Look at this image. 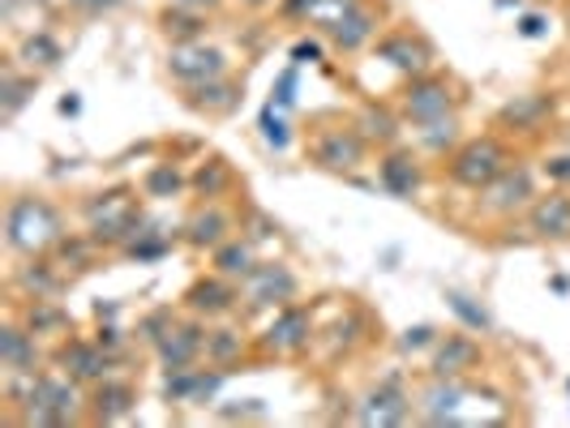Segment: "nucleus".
<instances>
[{
  "label": "nucleus",
  "mask_w": 570,
  "mask_h": 428,
  "mask_svg": "<svg viewBox=\"0 0 570 428\" xmlns=\"http://www.w3.org/2000/svg\"><path fill=\"white\" fill-rule=\"evenodd\" d=\"M377 185H382L386 198H400V201L421 198V189H425V168H421V159L412 155V146H386V150L377 155Z\"/></svg>",
  "instance_id": "obj_24"
},
{
  "label": "nucleus",
  "mask_w": 570,
  "mask_h": 428,
  "mask_svg": "<svg viewBox=\"0 0 570 428\" xmlns=\"http://www.w3.org/2000/svg\"><path fill=\"white\" fill-rule=\"evenodd\" d=\"M322 0H279V13L292 18V22H305L309 27V18H314V9Z\"/></svg>",
  "instance_id": "obj_47"
},
{
  "label": "nucleus",
  "mask_w": 570,
  "mask_h": 428,
  "mask_svg": "<svg viewBox=\"0 0 570 428\" xmlns=\"http://www.w3.org/2000/svg\"><path fill=\"white\" fill-rule=\"evenodd\" d=\"M142 185H112V189H99L82 201V228L86 236L104 249V253H120L146 223V206H142Z\"/></svg>",
  "instance_id": "obj_2"
},
{
  "label": "nucleus",
  "mask_w": 570,
  "mask_h": 428,
  "mask_svg": "<svg viewBox=\"0 0 570 428\" xmlns=\"http://www.w3.org/2000/svg\"><path fill=\"white\" fill-rule=\"evenodd\" d=\"M541 4H558V0H541Z\"/></svg>",
  "instance_id": "obj_53"
},
{
  "label": "nucleus",
  "mask_w": 570,
  "mask_h": 428,
  "mask_svg": "<svg viewBox=\"0 0 570 428\" xmlns=\"http://www.w3.org/2000/svg\"><path fill=\"white\" fill-rule=\"evenodd\" d=\"M189 189V176L176 168V163H155V168L142 176V193L150 201H171Z\"/></svg>",
  "instance_id": "obj_37"
},
{
  "label": "nucleus",
  "mask_w": 570,
  "mask_h": 428,
  "mask_svg": "<svg viewBox=\"0 0 570 428\" xmlns=\"http://www.w3.org/2000/svg\"><path fill=\"white\" fill-rule=\"evenodd\" d=\"M271 103H279L284 112H292V108H296V64H292V69H284V73H279V82L271 86Z\"/></svg>",
  "instance_id": "obj_44"
},
{
  "label": "nucleus",
  "mask_w": 570,
  "mask_h": 428,
  "mask_svg": "<svg viewBox=\"0 0 570 428\" xmlns=\"http://www.w3.org/2000/svg\"><path fill=\"white\" fill-rule=\"evenodd\" d=\"M377 60L386 64V69H395L403 73L407 82L412 78H425L433 73V64H438V52H433V43H429L421 30H386L382 39H377Z\"/></svg>",
  "instance_id": "obj_18"
},
{
  "label": "nucleus",
  "mask_w": 570,
  "mask_h": 428,
  "mask_svg": "<svg viewBox=\"0 0 570 428\" xmlns=\"http://www.w3.org/2000/svg\"><path fill=\"white\" fill-rule=\"evenodd\" d=\"M352 4H361V0H322V4L314 9V18H309V27L322 34L326 27H335V22H340V18L347 13V9H352Z\"/></svg>",
  "instance_id": "obj_42"
},
{
  "label": "nucleus",
  "mask_w": 570,
  "mask_h": 428,
  "mask_svg": "<svg viewBox=\"0 0 570 428\" xmlns=\"http://www.w3.org/2000/svg\"><path fill=\"white\" fill-rule=\"evenodd\" d=\"M292 300H301V275L287 261H257L240 279V313H275Z\"/></svg>",
  "instance_id": "obj_7"
},
{
  "label": "nucleus",
  "mask_w": 570,
  "mask_h": 428,
  "mask_svg": "<svg viewBox=\"0 0 570 428\" xmlns=\"http://www.w3.org/2000/svg\"><path fill=\"white\" fill-rule=\"evenodd\" d=\"M176 321L171 309H150L146 317H138V326H134V339L142 342V347H155V342L168 335V326Z\"/></svg>",
  "instance_id": "obj_41"
},
{
  "label": "nucleus",
  "mask_w": 570,
  "mask_h": 428,
  "mask_svg": "<svg viewBox=\"0 0 570 428\" xmlns=\"http://www.w3.org/2000/svg\"><path fill=\"white\" fill-rule=\"evenodd\" d=\"M228 236H236V215L219 198H202L185 219H180V245L194 253H215Z\"/></svg>",
  "instance_id": "obj_15"
},
{
  "label": "nucleus",
  "mask_w": 570,
  "mask_h": 428,
  "mask_svg": "<svg viewBox=\"0 0 570 428\" xmlns=\"http://www.w3.org/2000/svg\"><path fill=\"white\" fill-rule=\"evenodd\" d=\"M43 347H39V335L30 330L22 317H4L0 326V369L4 377H35L43 372Z\"/></svg>",
  "instance_id": "obj_21"
},
{
  "label": "nucleus",
  "mask_w": 570,
  "mask_h": 428,
  "mask_svg": "<svg viewBox=\"0 0 570 428\" xmlns=\"http://www.w3.org/2000/svg\"><path fill=\"white\" fill-rule=\"evenodd\" d=\"M257 261H262V257H257L254 236H240V231H236V236H228V240H224V245L210 253V270H219L224 279H236V283H240V279L254 270Z\"/></svg>",
  "instance_id": "obj_33"
},
{
  "label": "nucleus",
  "mask_w": 570,
  "mask_h": 428,
  "mask_svg": "<svg viewBox=\"0 0 570 428\" xmlns=\"http://www.w3.org/2000/svg\"><path fill=\"white\" fill-rule=\"evenodd\" d=\"M236 4H245V9H271L275 0H236Z\"/></svg>",
  "instance_id": "obj_52"
},
{
  "label": "nucleus",
  "mask_w": 570,
  "mask_h": 428,
  "mask_svg": "<svg viewBox=\"0 0 570 428\" xmlns=\"http://www.w3.org/2000/svg\"><path fill=\"white\" fill-rule=\"evenodd\" d=\"M446 300H451V309L468 321V330H476V335H489V330H493V317L485 313V305H472V296H463V291H446Z\"/></svg>",
  "instance_id": "obj_40"
},
{
  "label": "nucleus",
  "mask_w": 570,
  "mask_h": 428,
  "mask_svg": "<svg viewBox=\"0 0 570 428\" xmlns=\"http://www.w3.org/2000/svg\"><path fill=\"white\" fill-rule=\"evenodd\" d=\"M317 339V321H314V309L309 305H301V300H292L284 309H275V313H266V326L254 335L257 342V360H301Z\"/></svg>",
  "instance_id": "obj_6"
},
{
  "label": "nucleus",
  "mask_w": 570,
  "mask_h": 428,
  "mask_svg": "<svg viewBox=\"0 0 570 428\" xmlns=\"http://www.w3.org/2000/svg\"><path fill=\"white\" fill-rule=\"evenodd\" d=\"M370 138L356 129V120H322L305 133V159L331 176H352L370 159Z\"/></svg>",
  "instance_id": "obj_5"
},
{
  "label": "nucleus",
  "mask_w": 570,
  "mask_h": 428,
  "mask_svg": "<svg viewBox=\"0 0 570 428\" xmlns=\"http://www.w3.org/2000/svg\"><path fill=\"white\" fill-rule=\"evenodd\" d=\"M224 377L228 372L215 369V365H194V369H176V372H164V386H159V395L164 402H176V407H202V402H210L219 395V386H224Z\"/></svg>",
  "instance_id": "obj_25"
},
{
  "label": "nucleus",
  "mask_w": 570,
  "mask_h": 428,
  "mask_svg": "<svg viewBox=\"0 0 570 428\" xmlns=\"http://www.w3.org/2000/svg\"><path fill=\"white\" fill-rule=\"evenodd\" d=\"M78 18H108V13H116L125 0H65Z\"/></svg>",
  "instance_id": "obj_45"
},
{
  "label": "nucleus",
  "mask_w": 570,
  "mask_h": 428,
  "mask_svg": "<svg viewBox=\"0 0 570 428\" xmlns=\"http://www.w3.org/2000/svg\"><path fill=\"white\" fill-rule=\"evenodd\" d=\"M52 365H57L60 372H69L73 381H82L86 390H90L95 381H104V377H112L116 372V356L95 339V335H69V339L57 342Z\"/></svg>",
  "instance_id": "obj_14"
},
{
  "label": "nucleus",
  "mask_w": 570,
  "mask_h": 428,
  "mask_svg": "<svg viewBox=\"0 0 570 428\" xmlns=\"http://www.w3.org/2000/svg\"><path fill=\"white\" fill-rule=\"evenodd\" d=\"M553 116H558V94L553 90H523V94H514L498 108L493 129L502 138H541V133H549Z\"/></svg>",
  "instance_id": "obj_11"
},
{
  "label": "nucleus",
  "mask_w": 570,
  "mask_h": 428,
  "mask_svg": "<svg viewBox=\"0 0 570 428\" xmlns=\"http://www.w3.org/2000/svg\"><path fill=\"white\" fill-rule=\"evenodd\" d=\"M65 215L43 193H13L4 201V249L13 257H43L65 240Z\"/></svg>",
  "instance_id": "obj_3"
},
{
  "label": "nucleus",
  "mask_w": 570,
  "mask_h": 428,
  "mask_svg": "<svg viewBox=\"0 0 570 428\" xmlns=\"http://www.w3.org/2000/svg\"><path fill=\"white\" fill-rule=\"evenodd\" d=\"M168 78L176 86H202L210 78L232 73V60L224 48H215L210 39H194V43H168Z\"/></svg>",
  "instance_id": "obj_13"
},
{
  "label": "nucleus",
  "mask_w": 570,
  "mask_h": 428,
  "mask_svg": "<svg viewBox=\"0 0 570 428\" xmlns=\"http://www.w3.org/2000/svg\"><path fill=\"white\" fill-rule=\"evenodd\" d=\"M159 34H164L168 43H194V39H206V34H210V13L180 9V4H164V9H159Z\"/></svg>",
  "instance_id": "obj_34"
},
{
  "label": "nucleus",
  "mask_w": 570,
  "mask_h": 428,
  "mask_svg": "<svg viewBox=\"0 0 570 428\" xmlns=\"http://www.w3.org/2000/svg\"><path fill=\"white\" fill-rule=\"evenodd\" d=\"M164 4H180V9H198V13H215L224 0H164Z\"/></svg>",
  "instance_id": "obj_50"
},
{
  "label": "nucleus",
  "mask_w": 570,
  "mask_h": 428,
  "mask_svg": "<svg viewBox=\"0 0 570 428\" xmlns=\"http://www.w3.org/2000/svg\"><path fill=\"white\" fill-rule=\"evenodd\" d=\"M438 342V330L433 326H416V330H403L400 347L403 351H421V347H433Z\"/></svg>",
  "instance_id": "obj_48"
},
{
  "label": "nucleus",
  "mask_w": 570,
  "mask_h": 428,
  "mask_svg": "<svg viewBox=\"0 0 570 428\" xmlns=\"http://www.w3.org/2000/svg\"><path fill=\"white\" fill-rule=\"evenodd\" d=\"M485 365V347L476 339V330H451L438 335V342L429 347V377H476Z\"/></svg>",
  "instance_id": "obj_17"
},
{
  "label": "nucleus",
  "mask_w": 570,
  "mask_h": 428,
  "mask_svg": "<svg viewBox=\"0 0 570 428\" xmlns=\"http://www.w3.org/2000/svg\"><path fill=\"white\" fill-rule=\"evenodd\" d=\"M180 305H185V313L206 317V321H224V317L240 309V283L224 279L219 270H206V275H198L194 283L185 287Z\"/></svg>",
  "instance_id": "obj_20"
},
{
  "label": "nucleus",
  "mask_w": 570,
  "mask_h": 428,
  "mask_svg": "<svg viewBox=\"0 0 570 428\" xmlns=\"http://www.w3.org/2000/svg\"><path fill=\"white\" fill-rule=\"evenodd\" d=\"M416 146L433 155V159H446L459 142H463V129H459V112L455 116H442V120H429V125H416Z\"/></svg>",
  "instance_id": "obj_36"
},
{
  "label": "nucleus",
  "mask_w": 570,
  "mask_h": 428,
  "mask_svg": "<svg viewBox=\"0 0 570 428\" xmlns=\"http://www.w3.org/2000/svg\"><path fill=\"white\" fill-rule=\"evenodd\" d=\"M9 420L27 428L86 425V386L60 369L9 377Z\"/></svg>",
  "instance_id": "obj_1"
},
{
  "label": "nucleus",
  "mask_w": 570,
  "mask_h": 428,
  "mask_svg": "<svg viewBox=\"0 0 570 428\" xmlns=\"http://www.w3.org/2000/svg\"><path fill=\"white\" fill-rule=\"evenodd\" d=\"M78 112H82V99H78V94L60 99V116H78Z\"/></svg>",
  "instance_id": "obj_51"
},
{
  "label": "nucleus",
  "mask_w": 570,
  "mask_h": 428,
  "mask_svg": "<svg viewBox=\"0 0 570 428\" xmlns=\"http://www.w3.org/2000/svg\"><path fill=\"white\" fill-rule=\"evenodd\" d=\"M352 120H356V129L370 138V146H382V150H386V146H400L403 112H395V108H386V103H365Z\"/></svg>",
  "instance_id": "obj_35"
},
{
  "label": "nucleus",
  "mask_w": 570,
  "mask_h": 428,
  "mask_svg": "<svg viewBox=\"0 0 570 428\" xmlns=\"http://www.w3.org/2000/svg\"><path fill=\"white\" fill-rule=\"evenodd\" d=\"M567 386H570V381H567Z\"/></svg>",
  "instance_id": "obj_55"
},
{
  "label": "nucleus",
  "mask_w": 570,
  "mask_h": 428,
  "mask_svg": "<svg viewBox=\"0 0 570 428\" xmlns=\"http://www.w3.org/2000/svg\"><path fill=\"white\" fill-rule=\"evenodd\" d=\"M13 57L27 64L30 73H52L60 60H65V43H60L52 30H43V27H35V30H27L22 34V43H18V52Z\"/></svg>",
  "instance_id": "obj_32"
},
{
  "label": "nucleus",
  "mask_w": 570,
  "mask_h": 428,
  "mask_svg": "<svg viewBox=\"0 0 570 428\" xmlns=\"http://www.w3.org/2000/svg\"><path fill=\"white\" fill-rule=\"evenodd\" d=\"M180 245V228H168V223H155V219H146L142 231L120 249L116 257H125V261H138V266H146V261H159V257H168L171 249Z\"/></svg>",
  "instance_id": "obj_30"
},
{
  "label": "nucleus",
  "mask_w": 570,
  "mask_h": 428,
  "mask_svg": "<svg viewBox=\"0 0 570 428\" xmlns=\"http://www.w3.org/2000/svg\"><path fill=\"white\" fill-rule=\"evenodd\" d=\"M407 420H416V399L400 372H386L382 381H373L356 402V425L365 428H400Z\"/></svg>",
  "instance_id": "obj_10"
},
{
  "label": "nucleus",
  "mask_w": 570,
  "mask_h": 428,
  "mask_svg": "<svg viewBox=\"0 0 570 428\" xmlns=\"http://www.w3.org/2000/svg\"><path fill=\"white\" fill-rule=\"evenodd\" d=\"M537 198H541L537 168H528V163L514 159L511 168L502 171L493 185H485V189L476 193V210H481L485 219H502V223H507V219H523V210Z\"/></svg>",
  "instance_id": "obj_8"
},
{
  "label": "nucleus",
  "mask_w": 570,
  "mask_h": 428,
  "mask_svg": "<svg viewBox=\"0 0 570 428\" xmlns=\"http://www.w3.org/2000/svg\"><path fill=\"white\" fill-rule=\"evenodd\" d=\"M22 321H27L30 330L39 335V339H69L73 335V317L69 309L60 305L57 296H43V300H27V309H22Z\"/></svg>",
  "instance_id": "obj_31"
},
{
  "label": "nucleus",
  "mask_w": 570,
  "mask_h": 428,
  "mask_svg": "<svg viewBox=\"0 0 570 428\" xmlns=\"http://www.w3.org/2000/svg\"><path fill=\"white\" fill-rule=\"evenodd\" d=\"M523 228L541 245H570V189H544L541 198L523 210Z\"/></svg>",
  "instance_id": "obj_23"
},
{
  "label": "nucleus",
  "mask_w": 570,
  "mask_h": 428,
  "mask_svg": "<svg viewBox=\"0 0 570 428\" xmlns=\"http://www.w3.org/2000/svg\"><path fill=\"white\" fill-rule=\"evenodd\" d=\"M514 30H519L523 39H544V34H549V18H544V13H523V18L514 22Z\"/></svg>",
  "instance_id": "obj_49"
},
{
  "label": "nucleus",
  "mask_w": 570,
  "mask_h": 428,
  "mask_svg": "<svg viewBox=\"0 0 570 428\" xmlns=\"http://www.w3.org/2000/svg\"><path fill=\"white\" fill-rule=\"evenodd\" d=\"M240 99H245V86L236 82L232 73L210 78V82H202V86H180V103H185L189 112L210 116V120L232 116L236 108H240Z\"/></svg>",
  "instance_id": "obj_27"
},
{
  "label": "nucleus",
  "mask_w": 570,
  "mask_h": 428,
  "mask_svg": "<svg viewBox=\"0 0 570 428\" xmlns=\"http://www.w3.org/2000/svg\"><path fill=\"white\" fill-rule=\"evenodd\" d=\"M13 283L22 287V300H43V296H57L60 287L69 283V275L60 270V261L52 253L22 257V266L13 270Z\"/></svg>",
  "instance_id": "obj_29"
},
{
  "label": "nucleus",
  "mask_w": 570,
  "mask_h": 428,
  "mask_svg": "<svg viewBox=\"0 0 570 428\" xmlns=\"http://www.w3.org/2000/svg\"><path fill=\"white\" fill-rule=\"evenodd\" d=\"M511 163H514L511 142L493 129V133H481V138H463V142L442 159V176H446V185H455L463 193H481V189L493 185Z\"/></svg>",
  "instance_id": "obj_4"
},
{
  "label": "nucleus",
  "mask_w": 570,
  "mask_h": 428,
  "mask_svg": "<svg viewBox=\"0 0 570 428\" xmlns=\"http://www.w3.org/2000/svg\"><path fill=\"white\" fill-rule=\"evenodd\" d=\"M287 57H292V64H317L322 60V34L317 39H296Z\"/></svg>",
  "instance_id": "obj_46"
},
{
  "label": "nucleus",
  "mask_w": 570,
  "mask_h": 428,
  "mask_svg": "<svg viewBox=\"0 0 570 428\" xmlns=\"http://www.w3.org/2000/svg\"><path fill=\"white\" fill-rule=\"evenodd\" d=\"M142 402V390L134 377L112 372L86 390V425H125Z\"/></svg>",
  "instance_id": "obj_16"
},
{
  "label": "nucleus",
  "mask_w": 570,
  "mask_h": 428,
  "mask_svg": "<svg viewBox=\"0 0 570 428\" xmlns=\"http://www.w3.org/2000/svg\"><path fill=\"white\" fill-rule=\"evenodd\" d=\"M541 176L549 180V185H558V189H570V150L549 155V159L541 163Z\"/></svg>",
  "instance_id": "obj_43"
},
{
  "label": "nucleus",
  "mask_w": 570,
  "mask_h": 428,
  "mask_svg": "<svg viewBox=\"0 0 570 428\" xmlns=\"http://www.w3.org/2000/svg\"><path fill=\"white\" fill-rule=\"evenodd\" d=\"M468 377L455 381V377H429L425 390L416 395V420L421 425H459L463 420V407H468Z\"/></svg>",
  "instance_id": "obj_22"
},
{
  "label": "nucleus",
  "mask_w": 570,
  "mask_h": 428,
  "mask_svg": "<svg viewBox=\"0 0 570 428\" xmlns=\"http://www.w3.org/2000/svg\"><path fill=\"white\" fill-rule=\"evenodd\" d=\"M322 39L340 52V57H356V52H365L370 43L382 39V0L373 4V0H361V4H352L347 13H343L335 27L322 30Z\"/></svg>",
  "instance_id": "obj_19"
},
{
  "label": "nucleus",
  "mask_w": 570,
  "mask_h": 428,
  "mask_svg": "<svg viewBox=\"0 0 570 428\" xmlns=\"http://www.w3.org/2000/svg\"><path fill=\"white\" fill-rule=\"evenodd\" d=\"M249 360H257L254 335H245V326H236L232 317L215 321L210 335H206V365H215V369H224V372H236L240 365H249Z\"/></svg>",
  "instance_id": "obj_26"
},
{
  "label": "nucleus",
  "mask_w": 570,
  "mask_h": 428,
  "mask_svg": "<svg viewBox=\"0 0 570 428\" xmlns=\"http://www.w3.org/2000/svg\"><path fill=\"white\" fill-rule=\"evenodd\" d=\"M257 129H262V142L271 146L275 155H287V146H292V120H287V112L279 108V103H271L266 99V108H262V116H257Z\"/></svg>",
  "instance_id": "obj_39"
},
{
  "label": "nucleus",
  "mask_w": 570,
  "mask_h": 428,
  "mask_svg": "<svg viewBox=\"0 0 570 428\" xmlns=\"http://www.w3.org/2000/svg\"><path fill=\"white\" fill-rule=\"evenodd\" d=\"M35 90H39V73H30L18 57L4 60V69H0V120L13 125L22 108L35 99Z\"/></svg>",
  "instance_id": "obj_28"
},
{
  "label": "nucleus",
  "mask_w": 570,
  "mask_h": 428,
  "mask_svg": "<svg viewBox=\"0 0 570 428\" xmlns=\"http://www.w3.org/2000/svg\"><path fill=\"white\" fill-rule=\"evenodd\" d=\"M567 34H570V22H567Z\"/></svg>",
  "instance_id": "obj_54"
},
{
  "label": "nucleus",
  "mask_w": 570,
  "mask_h": 428,
  "mask_svg": "<svg viewBox=\"0 0 570 428\" xmlns=\"http://www.w3.org/2000/svg\"><path fill=\"white\" fill-rule=\"evenodd\" d=\"M206 335H210V321L206 317H176L168 326V335L150 347L159 372H176V369H194L206 360Z\"/></svg>",
  "instance_id": "obj_12"
},
{
  "label": "nucleus",
  "mask_w": 570,
  "mask_h": 428,
  "mask_svg": "<svg viewBox=\"0 0 570 428\" xmlns=\"http://www.w3.org/2000/svg\"><path fill=\"white\" fill-rule=\"evenodd\" d=\"M232 180H236V176H232L228 163H224L219 155H210V159L189 176V189H194L198 198H224V189H232Z\"/></svg>",
  "instance_id": "obj_38"
},
{
  "label": "nucleus",
  "mask_w": 570,
  "mask_h": 428,
  "mask_svg": "<svg viewBox=\"0 0 570 428\" xmlns=\"http://www.w3.org/2000/svg\"><path fill=\"white\" fill-rule=\"evenodd\" d=\"M459 103H463V94H459L455 78H446V73H438V69L425 73V78H412L400 94V112L412 129H416V125H429V120H442V116H455Z\"/></svg>",
  "instance_id": "obj_9"
}]
</instances>
